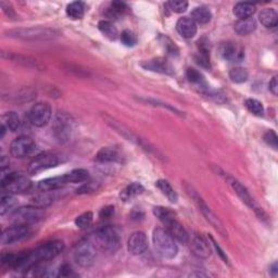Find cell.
Returning a JSON list of instances; mask_svg holds the SVG:
<instances>
[{
    "label": "cell",
    "instance_id": "obj_42",
    "mask_svg": "<svg viewBox=\"0 0 278 278\" xmlns=\"http://www.w3.org/2000/svg\"><path fill=\"white\" fill-rule=\"evenodd\" d=\"M168 7L176 13H183L185 12L188 8V2L185 0H172L167 3Z\"/></svg>",
    "mask_w": 278,
    "mask_h": 278
},
{
    "label": "cell",
    "instance_id": "obj_18",
    "mask_svg": "<svg viewBox=\"0 0 278 278\" xmlns=\"http://www.w3.org/2000/svg\"><path fill=\"white\" fill-rule=\"evenodd\" d=\"M221 55L229 62H240L244 60L245 51L242 47L235 43H225L221 47Z\"/></svg>",
    "mask_w": 278,
    "mask_h": 278
},
{
    "label": "cell",
    "instance_id": "obj_36",
    "mask_svg": "<svg viewBox=\"0 0 278 278\" xmlns=\"http://www.w3.org/2000/svg\"><path fill=\"white\" fill-rule=\"evenodd\" d=\"M248 78H249V73L245 68H234L229 71V79L232 82L237 83V84H241L245 83Z\"/></svg>",
    "mask_w": 278,
    "mask_h": 278
},
{
    "label": "cell",
    "instance_id": "obj_38",
    "mask_svg": "<svg viewBox=\"0 0 278 278\" xmlns=\"http://www.w3.org/2000/svg\"><path fill=\"white\" fill-rule=\"evenodd\" d=\"M245 105L247 110L251 112L252 114L257 115V116H262L264 113V108H263V104L259 101L257 99H247Z\"/></svg>",
    "mask_w": 278,
    "mask_h": 278
},
{
    "label": "cell",
    "instance_id": "obj_20",
    "mask_svg": "<svg viewBox=\"0 0 278 278\" xmlns=\"http://www.w3.org/2000/svg\"><path fill=\"white\" fill-rule=\"evenodd\" d=\"M104 120L105 122L109 124V125L115 129V132L119 133L121 136H123L124 138H126L127 140L129 141H134V143H136L137 145L141 146V147H145V144H144V141L141 140L140 138H138L137 136H136L133 132H132V129H129L127 128L126 126H124L123 124H121L119 121H116L114 119H112L111 116L109 115H104Z\"/></svg>",
    "mask_w": 278,
    "mask_h": 278
},
{
    "label": "cell",
    "instance_id": "obj_17",
    "mask_svg": "<svg viewBox=\"0 0 278 278\" xmlns=\"http://www.w3.org/2000/svg\"><path fill=\"white\" fill-rule=\"evenodd\" d=\"M140 66L147 71H151V72L167 74V75L174 74L173 67L171 66V63L169 61H167L163 58H157V59H152V60L144 61L141 62Z\"/></svg>",
    "mask_w": 278,
    "mask_h": 278
},
{
    "label": "cell",
    "instance_id": "obj_44",
    "mask_svg": "<svg viewBox=\"0 0 278 278\" xmlns=\"http://www.w3.org/2000/svg\"><path fill=\"white\" fill-rule=\"evenodd\" d=\"M162 39H163L162 44L164 46V48H165V50L168 51L170 56H177V55H179V48H177L176 45L173 43L172 40H171L168 37H162Z\"/></svg>",
    "mask_w": 278,
    "mask_h": 278
},
{
    "label": "cell",
    "instance_id": "obj_7",
    "mask_svg": "<svg viewBox=\"0 0 278 278\" xmlns=\"http://www.w3.org/2000/svg\"><path fill=\"white\" fill-rule=\"evenodd\" d=\"M32 188V182L20 173H8L1 179V189L10 194L26 192Z\"/></svg>",
    "mask_w": 278,
    "mask_h": 278
},
{
    "label": "cell",
    "instance_id": "obj_48",
    "mask_svg": "<svg viewBox=\"0 0 278 278\" xmlns=\"http://www.w3.org/2000/svg\"><path fill=\"white\" fill-rule=\"evenodd\" d=\"M114 213V208L113 206H105L101 211H100V217L101 218H109L112 216V214Z\"/></svg>",
    "mask_w": 278,
    "mask_h": 278
},
{
    "label": "cell",
    "instance_id": "obj_39",
    "mask_svg": "<svg viewBox=\"0 0 278 278\" xmlns=\"http://www.w3.org/2000/svg\"><path fill=\"white\" fill-rule=\"evenodd\" d=\"M93 220V213L92 212H85V213H83V214H81L80 216L76 217L75 225L81 229H84V228H87V227H90L92 225Z\"/></svg>",
    "mask_w": 278,
    "mask_h": 278
},
{
    "label": "cell",
    "instance_id": "obj_23",
    "mask_svg": "<svg viewBox=\"0 0 278 278\" xmlns=\"http://www.w3.org/2000/svg\"><path fill=\"white\" fill-rule=\"evenodd\" d=\"M186 78H187L188 82L190 83V84H192L193 86H196L201 93H206V92L209 91V86H208V84H206L203 75L201 74L198 70L193 69V68L187 69Z\"/></svg>",
    "mask_w": 278,
    "mask_h": 278
},
{
    "label": "cell",
    "instance_id": "obj_45",
    "mask_svg": "<svg viewBox=\"0 0 278 278\" xmlns=\"http://www.w3.org/2000/svg\"><path fill=\"white\" fill-rule=\"evenodd\" d=\"M264 141L268 144L270 147L273 148V149H277L278 147V140H277V135L274 131H269L266 132L264 135Z\"/></svg>",
    "mask_w": 278,
    "mask_h": 278
},
{
    "label": "cell",
    "instance_id": "obj_47",
    "mask_svg": "<svg viewBox=\"0 0 278 278\" xmlns=\"http://www.w3.org/2000/svg\"><path fill=\"white\" fill-rule=\"evenodd\" d=\"M97 189V187L94 186L93 183H85L84 185H82L79 189H78V193H90L93 192Z\"/></svg>",
    "mask_w": 278,
    "mask_h": 278
},
{
    "label": "cell",
    "instance_id": "obj_9",
    "mask_svg": "<svg viewBox=\"0 0 278 278\" xmlns=\"http://www.w3.org/2000/svg\"><path fill=\"white\" fill-rule=\"evenodd\" d=\"M96 256V247L91 240H82L75 247L74 259L82 268H91L94 263Z\"/></svg>",
    "mask_w": 278,
    "mask_h": 278
},
{
    "label": "cell",
    "instance_id": "obj_49",
    "mask_svg": "<svg viewBox=\"0 0 278 278\" xmlns=\"http://www.w3.org/2000/svg\"><path fill=\"white\" fill-rule=\"evenodd\" d=\"M1 7L3 9V11L5 12L9 17H13L15 16V12L13 11V9L11 8V5L9 3H5V2H1Z\"/></svg>",
    "mask_w": 278,
    "mask_h": 278
},
{
    "label": "cell",
    "instance_id": "obj_25",
    "mask_svg": "<svg viewBox=\"0 0 278 278\" xmlns=\"http://www.w3.org/2000/svg\"><path fill=\"white\" fill-rule=\"evenodd\" d=\"M235 32L241 36H246L256 31L257 28V22L253 17H248V19L238 20L235 23Z\"/></svg>",
    "mask_w": 278,
    "mask_h": 278
},
{
    "label": "cell",
    "instance_id": "obj_6",
    "mask_svg": "<svg viewBox=\"0 0 278 278\" xmlns=\"http://www.w3.org/2000/svg\"><path fill=\"white\" fill-rule=\"evenodd\" d=\"M96 244L102 250L108 252H115L120 248L121 239L115 228L110 225L100 227L94 233Z\"/></svg>",
    "mask_w": 278,
    "mask_h": 278
},
{
    "label": "cell",
    "instance_id": "obj_31",
    "mask_svg": "<svg viewBox=\"0 0 278 278\" xmlns=\"http://www.w3.org/2000/svg\"><path fill=\"white\" fill-rule=\"evenodd\" d=\"M211 11L205 7H197L191 12V20L198 24H206L211 21Z\"/></svg>",
    "mask_w": 278,
    "mask_h": 278
},
{
    "label": "cell",
    "instance_id": "obj_33",
    "mask_svg": "<svg viewBox=\"0 0 278 278\" xmlns=\"http://www.w3.org/2000/svg\"><path fill=\"white\" fill-rule=\"evenodd\" d=\"M144 187L139 183H132L131 185H128L124 190L121 192V198L123 200H129V199H133L135 197L139 196L140 193L144 192Z\"/></svg>",
    "mask_w": 278,
    "mask_h": 278
},
{
    "label": "cell",
    "instance_id": "obj_22",
    "mask_svg": "<svg viewBox=\"0 0 278 278\" xmlns=\"http://www.w3.org/2000/svg\"><path fill=\"white\" fill-rule=\"evenodd\" d=\"M176 29L181 36L189 39L197 34V24L191 20V17L184 16L177 21Z\"/></svg>",
    "mask_w": 278,
    "mask_h": 278
},
{
    "label": "cell",
    "instance_id": "obj_37",
    "mask_svg": "<svg viewBox=\"0 0 278 278\" xmlns=\"http://www.w3.org/2000/svg\"><path fill=\"white\" fill-rule=\"evenodd\" d=\"M153 214H155L158 217V220L161 221L163 224L176 217L175 213L172 210L164 208V206H156V208L153 209Z\"/></svg>",
    "mask_w": 278,
    "mask_h": 278
},
{
    "label": "cell",
    "instance_id": "obj_24",
    "mask_svg": "<svg viewBox=\"0 0 278 278\" xmlns=\"http://www.w3.org/2000/svg\"><path fill=\"white\" fill-rule=\"evenodd\" d=\"M121 160L119 151L115 148L112 147H103L100 149L96 155V161L99 163H111L117 162Z\"/></svg>",
    "mask_w": 278,
    "mask_h": 278
},
{
    "label": "cell",
    "instance_id": "obj_41",
    "mask_svg": "<svg viewBox=\"0 0 278 278\" xmlns=\"http://www.w3.org/2000/svg\"><path fill=\"white\" fill-rule=\"evenodd\" d=\"M121 41L124 46L126 47H134L136 44H137V36L129 29H125L123 31L121 34Z\"/></svg>",
    "mask_w": 278,
    "mask_h": 278
},
{
    "label": "cell",
    "instance_id": "obj_13",
    "mask_svg": "<svg viewBox=\"0 0 278 278\" xmlns=\"http://www.w3.org/2000/svg\"><path fill=\"white\" fill-rule=\"evenodd\" d=\"M36 149L35 141L27 136H20L15 138L10 145V152L14 158L23 159L33 155Z\"/></svg>",
    "mask_w": 278,
    "mask_h": 278
},
{
    "label": "cell",
    "instance_id": "obj_11",
    "mask_svg": "<svg viewBox=\"0 0 278 278\" xmlns=\"http://www.w3.org/2000/svg\"><path fill=\"white\" fill-rule=\"evenodd\" d=\"M228 182H229V184L232 185L235 192L237 193L238 197L242 200V202H245L251 210H253L254 213H256V214L260 218H261V220H263V221L268 220V215L265 214V212L263 211V209L256 202V201H254V199L252 198L250 192L248 191V189L244 185H242L240 182H238L237 180L230 179V177L228 179Z\"/></svg>",
    "mask_w": 278,
    "mask_h": 278
},
{
    "label": "cell",
    "instance_id": "obj_46",
    "mask_svg": "<svg viewBox=\"0 0 278 278\" xmlns=\"http://www.w3.org/2000/svg\"><path fill=\"white\" fill-rule=\"evenodd\" d=\"M58 275L61 277H69V276L74 275V272H73L72 268H71V265L63 264L60 268V270H59Z\"/></svg>",
    "mask_w": 278,
    "mask_h": 278
},
{
    "label": "cell",
    "instance_id": "obj_4",
    "mask_svg": "<svg viewBox=\"0 0 278 278\" xmlns=\"http://www.w3.org/2000/svg\"><path fill=\"white\" fill-rule=\"evenodd\" d=\"M8 36L27 40V41H35V40H50L58 36V32L55 29H51L48 27H28V28H15L11 29L7 32Z\"/></svg>",
    "mask_w": 278,
    "mask_h": 278
},
{
    "label": "cell",
    "instance_id": "obj_40",
    "mask_svg": "<svg viewBox=\"0 0 278 278\" xmlns=\"http://www.w3.org/2000/svg\"><path fill=\"white\" fill-rule=\"evenodd\" d=\"M43 193L41 194H38V196H35L32 200H33V203L34 205H36V206H39V208H46V206H48L49 204L52 203V197L50 196V194L48 193H46V191H41Z\"/></svg>",
    "mask_w": 278,
    "mask_h": 278
},
{
    "label": "cell",
    "instance_id": "obj_8",
    "mask_svg": "<svg viewBox=\"0 0 278 278\" xmlns=\"http://www.w3.org/2000/svg\"><path fill=\"white\" fill-rule=\"evenodd\" d=\"M61 162L60 156L53 152H44L35 157L28 164L27 172L29 175H36L44 171L56 168Z\"/></svg>",
    "mask_w": 278,
    "mask_h": 278
},
{
    "label": "cell",
    "instance_id": "obj_12",
    "mask_svg": "<svg viewBox=\"0 0 278 278\" xmlns=\"http://www.w3.org/2000/svg\"><path fill=\"white\" fill-rule=\"evenodd\" d=\"M28 121L34 126L43 127L48 124L51 119V108L48 103L38 102L35 103L28 111Z\"/></svg>",
    "mask_w": 278,
    "mask_h": 278
},
{
    "label": "cell",
    "instance_id": "obj_10",
    "mask_svg": "<svg viewBox=\"0 0 278 278\" xmlns=\"http://www.w3.org/2000/svg\"><path fill=\"white\" fill-rule=\"evenodd\" d=\"M75 123L72 116L67 113H58L53 121V133L56 138L60 141H68L72 136Z\"/></svg>",
    "mask_w": 278,
    "mask_h": 278
},
{
    "label": "cell",
    "instance_id": "obj_21",
    "mask_svg": "<svg viewBox=\"0 0 278 278\" xmlns=\"http://www.w3.org/2000/svg\"><path fill=\"white\" fill-rule=\"evenodd\" d=\"M164 225L167 227L165 229L173 236L175 240L182 242V244H186V242H188L189 235L187 233V230L179 221L176 220V217L170 220L169 222L165 223Z\"/></svg>",
    "mask_w": 278,
    "mask_h": 278
},
{
    "label": "cell",
    "instance_id": "obj_16",
    "mask_svg": "<svg viewBox=\"0 0 278 278\" xmlns=\"http://www.w3.org/2000/svg\"><path fill=\"white\" fill-rule=\"evenodd\" d=\"M127 249L134 256L144 254L148 249V239L145 233L135 232L127 241Z\"/></svg>",
    "mask_w": 278,
    "mask_h": 278
},
{
    "label": "cell",
    "instance_id": "obj_1",
    "mask_svg": "<svg viewBox=\"0 0 278 278\" xmlns=\"http://www.w3.org/2000/svg\"><path fill=\"white\" fill-rule=\"evenodd\" d=\"M63 249L64 244L60 240L45 242V244L37 247L36 249H34L33 251H27L22 270L28 271L35 265L50 261V260L58 257L59 254L63 251Z\"/></svg>",
    "mask_w": 278,
    "mask_h": 278
},
{
    "label": "cell",
    "instance_id": "obj_32",
    "mask_svg": "<svg viewBox=\"0 0 278 278\" xmlns=\"http://www.w3.org/2000/svg\"><path fill=\"white\" fill-rule=\"evenodd\" d=\"M67 14L72 20H80L85 14V4L81 1L71 2L67 7Z\"/></svg>",
    "mask_w": 278,
    "mask_h": 278
},
{
    "label": "cell",
    "instance_id": "obj_19",
    "mask_svg": "<svg viewBox=\"0 0 278 278\" xmlns=\"http://www.w3.org/2000/svg\"><path fill=\"white\" fill-rule=\"evenodd\" d=\"M190 250L193 256H196L199 259H206L210 257L211 254V248L210 244L208 242L203 236L199 234L194 235L191 239L190 244Z\"/></svg>",
    "mask_w": 278,
    "mask_h": 278
},
{
    "label": "cell",
    "instance_id": "obj_51",
    "mask_svg": "<svg viewBox=\"0 0 278 278\" xmlns=\"http://www.w3.org/2000/svg\"><path fill=\"white\" fill-rule=\"evenodd\" d=\"M210 239H211V241H212V244H213V246L215 247V249L217 250V252H218V254H220L221 256V258L224 260V262H227V257L225 256V254H224V252H223V250L221 249L220 247H218V245L216 244V242L214 241V239H213L212 237H210Z\"/></svg>",
    "mask_w": 278,
    "mask_h": 278
},
{
    "label": "cell",
    "instance_id": "obj_34",
    "mask_svg": "<svg viewBox=\"0 0 278 278\" xmlns=\"http://www.w3.org/2000/svg\"><path fill=\"white\" fill-rule=\"evenodd\" d=\"M156 186L160 189V190L162 191L163 194H165V196L168 197V199L171 201V202H173V203L177 202L179 196H177V193L175 192V190L172 188V186L170 185V183L168 181L160 180L156 183Z\"/></svg>",
    "mask_w": 278,
    "mask_h": 278
},
{
    "label": "cell",
    "instance_id": "obj_29",
    "mask_svg": "<svg viewBox=\"0 0 278 278\" xmlns=\"http://www.w3.org/2000/svg\"><path fill=\"white\" fill-rule=\"evenodd\" d=\"M3 58L5 59H10L11 61H14L16 63H20L22 66H24L26 68H33V69H41L40 64L35 60L33 58L29 57H25V56H21V55H15V53H8V56L2 55Z\"/></svg>",
    "mask_w": 278,
    "mask_h": 278
},
{
    "label": "cell",
    "instance_id": "obj_26",
    "mask_svg": "<svg viewBox=\"0 0 278 278\" xmlns=\"http://www.w3.org/2000/svg\"><path fill=\"white\" fill-rule=\"evenodd\" d=\"M256 4L251 2H238L235 4L233 12L239 20H244L251 17L253 13L256 12Z\"/></svg>",
    "mask_w": 278,
    "mask_h": 278
},
{
    "label": "cell",
    "instance_id": "obj_5",
    "mask_svg": "<svg viewBox=\"0 0 278 278\" xmlns=\"http://www.w3.org/2000/svg\"><path fill=\"white\" fill-rule=\"evenodd\" d=\"M45 216V211L43 208L36 205L22 206L16 209L11 214V221L14 225H32V224L41 221Z\"/></svg>",
    "mask_w": 278,
    "mask_h": 278
},
{
    "label": "cell",
    "instance_id": "obj_35",
    "mask_svg": "<svg viewBox=\"0 0 278 278\" xmlns=\"http://www.w3.org/2000/svg\"><path fill=\"white\" fill-rule=\"evenodd\" d=\"M16 199L10 193L2 194L1 201H0V214L3 216L11 212L16 206Z\"/></svg>",
    "mask_w": 278,
    "mask_h": 278
},
{
    "label": "cell",
    "instance_id": "obj_2",
    "mask_svg": "<svg viewBox=\"0 0 278 278\" xmlns=\"http://www.w3.org/2000/svg\"><path fill=\"white\" fill-rule=\"evenodd\" d=\"M153 247L162 259L172 260L177 256L179 247L174 237L165 228H156L152 235Z\"/></svg>",
    "mask_w": 278,
    "mask_h": 278
},
{
    "label": "cell",
    "instance_id": "obj_50",
    "mask_svg": "<svg viewBox=\"0 0 278 278\" xmlns=\"http://www.w3.org/2000/svg\"><path fill=\"white\" fill-rule=\"evenodd\" d=\"M269 88H270V91L272 92V93L273 94H277V91H278V83H277V78H273L272 79V81L270 82V85H269Z\"/></svg>",
    "mask_w": 278,
    "mask_h": 278
},
{
    "label": "cell",
    "instance_id": "obj_3",
    "mask_svg": "<svg viewBox=\"0 0 278 278\" xmlns=\"http://www.w3.org/2000/svg\"><path fill=\"white\" fill-rule=\"evenodd\" d=\"M185 189H186L187 193L189 194V197H190L193 200V202L197 204L199 210L201 211V213H202L203 216L205 217V220L208 221L211 224V225L223 236V237H227V232L225 230V227L223 226V223L221 222L220 218L217 217L215 213L210 209V206L205 203V201L197 192V190H194L193 187L190 186V185H188V184L185 185Z\"/></svg>",
    "mask_w": 278,
    "mask_h": 278
},
{
    "label": "cell",
    "instance_id": "obj_27",
    "mask_svg": "<svg viewBox=\"0 0 278 278\" xmlns=\"http://www.w3.org/2000/svg\"><path fill=\"white\" fill-rule=\"evenodd\" d=\"M1 125L11 132H16L21 126V120L16 112H7L1 116Z\"/></svg>",
    "mask_w": 278,
    "mask_h": 278
},
{
    "label": "cell",
    "instance_id": "obj_14",
    "mask_svg": "<svg viewBox=\"0 0 278 278\" xmlns=\"http://www.w3.org/2000/svg\"><path fill=\"white\" fill-rule=\"evenodd\" d=\"M29 233H31V229L27 225H13L12 227L3 230L1 235V244L3 246L15 244V242L26 238Z\"/></svg>",
    "mask_w": 278,
    "mask_h": 278
},
{
    "label": "cell",
    "instance_id": "obj_15",
    "mask_svg": "<svg viewBox=\"0 0 278 278\" xmlns=\"http://www.w3.org/2000/svg\"><path fill=\"white\" fill-rule=\"evenodd\" d=\"M69 184H73L72 177H71L70 173L62 176H57V177H52V179H47L41 181L38 183L37 188L40 191L50 192V191L57 190V189H60Z\"/></svg>",
    "mask_w": 278,
    "mask_h": 278
},
{
    "label": "cell",
    "instance_id": "obj_43",
    "mask_svg": "<svg viewBox=\"0 0 278 278\" xmlns=\"http://www.w3.org/2000/svg\"><path fill=\"white\" fill-rule=\"evenodd\" d=\"M127 9L126 4L121 1H113L111 3V7L109 9V12L111 16H119L125 12Z\"/></svg>",
    "mask_w": 278,
    "mask_h": 278
},
{
    "label": "cell",
    "instance_id": "obj_30",
    "mask_svg": "<svg viewBox=\"0 0 278 278\" xmlns=\"http://www.w3.org/2000/svg\"><path fill=\"white\" fill-rule=\"evenodd\" d=\"M99 31L103 34V36L109 38L110 40H115L119 36V31L114 26V24L110 21L102 20L98 23Z\"/></svg>",
    "mask_w": 278,
    "mask_h": 278
},
{
    "label": "cell",
    "instance_id": "obj_28",
    "mask_svg": "<svg viewBox=\"0 0 278 278\" xmlns=\"http://www.w3.org/2000/svg\"><path fill=\"white\" fill-rule=\"evenodd\" d=\"M259 20L265 27H275L278 22V14L274 9L265 8L260 12Z\"/></svg>",
    "mask_w": 278,
    "mask_h": 278
}]
</instances>
